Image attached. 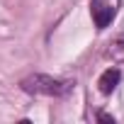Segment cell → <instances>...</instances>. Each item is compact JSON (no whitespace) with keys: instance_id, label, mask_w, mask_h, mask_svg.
Wrapping results in <instances>:
<instances>
[{"instance_id":"obj_4","label":"cell","mask_w":124,"mask_h":124,"mask_svg":"<svg viewBox=\"0 0 124 124\" xmlns=\"http://www.w3.org/2000/svg\"><path fill=\"white\" fill-rule=\"evenodd\" d=\"M100 122H107V124H114V119H112V117H107V114H100Z\"/></svg>"},{"instance_id":"obj_3","label":"cell","mask_w":124,"mask_h":124,"mask_svg":"<svg viewBox=\"0 0 124 124\" xmlns=\"http://www.w3.org/2000/svg\"><path fill=\"white\" fill-rule=\"evenodd\" d=\"M117 83H119V71H117V68H107V71L100 76V80H97V85H100V90H102L105 95H109V93L117 88Z\"/></svg>"},{"instance_id":"obj_1","label":"cell","mask_w":124,"mask_h":124,"mask_svg":"<svg viewBox=\"0 0 124 124\" xmlns=\"http://www.w3.org/2000/svg\"><path fill=\"white\" fill-rule=\"evenodd\" d=\"M22 90L24 93H34V95H63L68 93V83H61L51 76H29L22 80Z\"/></svg>"},{"instance_id":"obj_2","label":"cell","mask_w":124,"mask_h":124,"mask_svg":"<svg viewBox=\"0 0 124 124\" xmlns=\"http://www.w3.org/2000/svg\"><path fill=\"white\" fill-rule=\"evenodd\" d=\"M90 12H93V20H95L97 29H105L112 22V17L117 12V5L107 3V0H90Z\"/></svg>"}]
</instances>
